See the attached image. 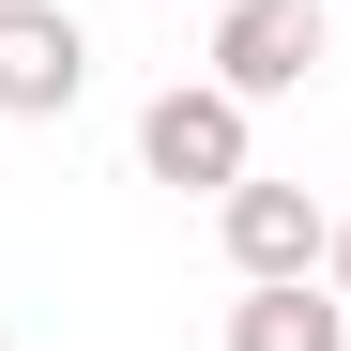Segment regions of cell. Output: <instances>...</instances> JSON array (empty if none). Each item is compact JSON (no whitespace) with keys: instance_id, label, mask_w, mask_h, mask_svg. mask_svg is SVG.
<instances>
[{"instance_id":"obj_1","label":"cell","mask_w":351,"mask_h":351,"mask_svg":"<svg viewBox=\"0 0 351 351\" xmlns=\"http://www.w3.org/2000/svg\"><path fill=\"white\" fill-rule=\"evenodd\" d=\"M138 168H153V184H184V199H229V184H245V92L168 77V92L138 107Z\"/></svg>"},{"instance_id":"obj_2","label":"cell","mask_w":351,"mask_h":351,"mask_svg":"<svg viewBox=\"0 0 351 351\" xmlns=\"http://www.w3.org/2000/svg\"><path fill=\"white\" fill-rule=\"evenodd\" d=\"M321 31H336V0H214V92H245V107L306 92Z\"/></svg>"},{"instance_id":"obj_3","label":"cell","mask_w":351,"mask_h":351,"mask_svg":"<svg viewBox=\"0 0 351 351\" xmlns=\"http://www.w3.org/2000/svg\"><path fill=\"white\" fill-rule=\"evenodd\" d=\"M92 92V31L62 0H0V123H62Z\"/></svg>"},{"instance_id":"obj_4","label":"cell","mask_w":351,"mask_h":351,"mask_svg":"<svg viewBox=\"0 0 351 351\" xmlns=\"http://www.w3.org/2000/svg\"><path fill=\"white\" fill-rule=\"evenodd\" d=\"M214 229H229V275H321V245H336V214L306 199V184H260V168H245V184H229L214 199Z\"/></svg>"},{"instance_id":"obj_5","label":"cell","mask_w":351,"mask_h":351,"mask_svg":"<svg viewBox=\"0 0 351 351\" xmlns=\"http://www.w3.org/2000/svg\"><path fill=\"white\" fill-rule=\"evenodd\" d=\"M229 351H351V306L321 275H260L245 306H229Z\"/></svg>"},{"instance_id":"obj_6","label":"cell","mask_w":351,"mask_h":351,"mask_svg":"<svg viewBox=\"0 0 351 351\" xmlns=\"http://www.w3.org/2000/svg\"><path fill=\"white\" fill-rule=\"evenodd\" d=\"M321 290H336V306H351V214H336V245H321Z\"/></svg>"}]
</instances>
